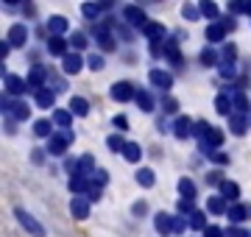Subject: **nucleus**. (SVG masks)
Masks as SVG:
<instances>
[{
	"mask_svg": "<svg viewBox=\"0 0 251 237\" xmlns=\"http://www.w3.org/2000/svg\"><path fill=\"white\" fill-rule=\"evenodd\" d=\"M109 95H112L115 100H120V103H126V100L137 98V90H134V84L131 81H117V84H112Z\"/></svg>",
	"mask_w": 251,
	"mask_h": 237,
	"instance_id": "nucleus-4",
	"label": "nucleus"
},
{
	"mask_svg": "<svg viewBox=\"0 0 251 237\" xmlns=\"http://www.w3.org/2000/svg\"><path fill=\"white\" fill-rule=\"evenodd\" d=\"M176 210H179V215H184V218H190L193 212H196V204L190 198H179V204H176Z\"/></svg>",
	"mask_w": 251,
	"mask_h": 237,
	"instance_id": "nucleus-44",
	"label": "nucleus"
},
{
	"mask_svg": "<svg viewBox=\"0 0 251 237\" xmlns=\"http://www.w3.org/2000/svg\"><path fill=\"white\" fill-rule=\"evenodd\" d=\"M34 134H36V137H48V140H50L56 134L53 123H50V120H36V123H34Z\"/></svg>",
	"mask_w": 251,
	"mask_h": 237,
	"instance_id": "nucleus-32",
	"label": "nucleus"
},
{
	"mask_svg": "<svg viewBox=\"0 0 251 237\" xmlns=\"http://www.w3.org/2000/svg\"><path fill=\"white\" fill-rule=\"evenodd\" d=\"M226 237H249V232L243 226H229L226 229Z\"/></svg>",
	"mask_w": 251,
	"mask_h": 237,
	"instance_id": "nucleus-54",
	"label": "nucleus"
},
{
	"mask_svg": "<svg viewBox=\"0 0 251 237\" xmlns=\"http://www.w3.org/2000/svg\"><path fill=\"white\" fill-rule=\"evenodd\" d=\"M215 112L224 115V118H232V98H229L226 92H221V95L215 98Z\"/></svg>",
	"mask_w": 251,
	"mask_h": 237,
	"instance_id": "nucleus-27",
	"label": "nucleus"
},
{
	"mask_svg": "<svg viewBox=\"0 0 251 237\" xmlns=\"http://www.w3.org/2000/svg\"><path fill=\"white\" fill-rule=\"evenodd\" d=\"M84 64H87V59H81L78 53H67L62 59V70L67 75H75V73H81V67H84Z\"/></svg>",
	"mask_w": 251,
	"mask_h": 237,
	"instance_id": "nucleus-11",
	"label": "nucleus"
},
{
	"mask_svg": "<svg viewBox=\"0 0 251 237\" xmlns=\"http://www.w3.org/2000/svg\"><path fill=\"white\" fill-rule=\"evenodd\" d=\"M3 3H9V6H14V3H20V0H3Z\"/></svg>",
	"mask_w": 251,
	"mask_h": 237,
	"instance_id": "nucleus-62",
	"label": "nucleus"
},
{
	"mask_svg": "<svg viewBox=\"0 0 251 237\" xmlns=\"http://www.w3.org/2000/svg\"><path fill=\"white\" fill-rule=\"evenodd\" d=\"M165 59H168V62H173L176 64V67H179L181 64V53H179V42H176V39H165Z\"/></svg>",
	"mask_w": 251,
	"mask_h": 237,
	"instance_id": "nucleus-19",
	"label": "nucleus"
},
{
	"mask_svg": "<svg viewBox=\"0 0 251 237\" xmlns=\"http://www.w3.org/2000/svg\"><path fill=\"white\" fill-rule=\"evenodd\" d=\"M95 39H98L100 50H115V47H117L115 37L106 31V23H103V25H95Z\"/></svg>",
	"mask_w": 251,
	"mask_h": 237,
	"instance_id": "nucleus-13",
	"label": "nucleus"
},
{
	"mask_svg": "<svg viewBox=\"0 0 251 237\" xmlns=\"http://www.w3.org/2000/svg\"><path fill=\"white\" fill-rule=\"evenodd\" d=\"M45 75H48L45 67H39V64H36L34 70H31V75H28V90L39 95V92H42V84H45Z\"/></svg>",
	"mask_w": 251,
	"mask_h": 237,
	"instance_id": "nucleus-14",
	"label": "nucleus"
},
{
	"mask_svg": "<svg viewBox=\"0 0 251 237\" xmlns=\"http://www.w3.org/2000/svg\"><path fill=\"white\" fill-rule=\"evenodd\" d=\"M232 109L237 112V115H249L251 106H249V98H246V92H232Z\"/></svg>",
	"mask_w": 251,
	"mask_h": 237,
	"instance_id": "nucleus-20",
	"label": "nucleus"
},
{
	"mask_svg": "<svg viewBox=\"0 0 251 237\" xmlns=\"http://www.w3.org/2000/svg\"><path fill=\"white\" fill-rule=\"evenodd\" d=\"M14 215H17V220H20V226L25 229L28 235H34V237H45V229H42V223L31 215V212H25L23 207H17L14 210Z\"/></svg>",
	"mask_w": 251,
	"mask_h": 237,
	"instance_id": "nucleus-2",
	"label": "nucleus"
},
{
	"mask_svg": "<svg viewBox=\"0 0 251 237\" xmlns=\"http://www.w3.org/2000/svg\"><path fill=\"white\" fill-rule=\"evenodd\" d=\"M162 109L168 112V115H176V112H179V100L176 98H165L162 100Z\"/></svg>",
	"mask_w": 251,
	"mask_h": 237,
	"instance_id": "nucleus-50",
	"label": "nucleus"
},
{
	"mask_svg": "<svg viewBox=\"0 0 251 237\" xmlns=\"http://www.w3.org/2000/svg\"><path fill=\"white\" fill-rule=\"evenodd\" d=\"M148 81H151L156 90L168 92L173 87V75L168 73V70H151V73H148Z\"/></svg>",
	"mask_w": 251,
	"mask_h": 237,
	"instance_id": "nucleus-8",
	"label": "nucleus"
},
{
	"mask_svg": "<svg viewBox=\"0 0 251 237\" xmlns=\"http://www.w3.org/2000/svg\"><path fill=\"white\" fill-rule=\"evenodd\" d=\"M229 14H251V0H229Z\"/></svg>",
	"mask_w": 251,
	"mask_h": 237,
	"instance_id": "nucleus-37",
	"label": "nucleus"
},
{
	"mask_svg": "<svg viewBox=\"0 0 251 237\" xmlns=\"http://www.w3.org/2000/svg\"><path fill=\"white\" fill-rule=\"evenodd\" d=\"M198 9H201V17L218 20V3L215 0H198Z\"/></svg>",
	"mask_w": 251,
	"mask_h": 237,
	"instance_id": "nucleus-30",
	"label": "nucleus"
},
{
	"mask_svg": "<svg viewBox=\"0 0 251 237\" xmlns=\"http://www.w3.org/2000/svg\"><path fill=\"white\" fill-rule=\"evenodd\" d=\"M103 64H106V62H103V56H100V53H92L90 59H87V67H90L92 73H98V70H103Z\"/></svg>",
	"mask_w": 251,
	"mask_h": 237,
	"instance_id": "nucleus-47",
	"label": "nucleus"
},
{
	"mask_svg": "<svg viewBox=\"0 0 251 237\" xmlns=\"http://www.w3.org/2000/svg\"><path fill=\"white\" fill-rule=\"evenodd\" d=\"M190 226V218H184V215H173V235H184Z\"/></svg>",
	"mask_w": 251,
	"mask_h": 237,
	"instance_id": "nucleus-43",
	"label": "nucleus"
},
{
	"mask_svg": "<svg viewBox=\"0 0 251 237\" xmlns=\"http://www.w3.org/2000/svg\"><path fill=\"white\" fill-rule=\"evenodd\" d=\"M70 42H73V47H75V50H81V47H87V34H81V31H73Z\"/></svg>",
	"mask_w": 251,
	"mask_h": 237,
	"instance_id": "nucleus-49",
	"label": "nucleus"
},
{
	"mask_svg": "<svg viewBox=\"0 0 251 237\" xmlns=\"http://www.w3.org/2000/svg\"><path fill=\"white\" fill-rule=\"evenodd\" d=\"M153 182H156V176H153L151 167H140L137 170V184L140 187H153Z\"/></svg>",
	"mask_w": 251,
	"mask_h": 237,
	"instance_id": "nucleus-34",
	"label": "nucleus"
},
{
	"mask_svg": "<svg viewBox=\"0 0 251 237\" xmlns=\"http://www.w3.org/2000/svg\"><path fill=\"white\" fill-rule=\"evenodd\" d=\"M204 237H226V229H221V226H212V223H209V226L204 229Z\"/></svg>",
	"mask_w": 251,
	"mask_h": 237,
	"instance_id": "nucleus-52",
	"label": "nucleus"
},
{
	"mask_svg": "<svg viewBox=\"0 0 251 237\" xmlns=\"http://www.w3.org/2000/svg\"><path fill=\"white\" fill-rule=\"evenodd\" d=\"M123 159L126 162H131V165L140 162V159H143V148H140V142H128L126 151H123Z\"/></svg>",
	"mask_w": 251,
	"mask_h": 237,
	"instance_id": "nucleus-28",
	"label": "nucleus"
},
{
	"mask_svg": "<svg viewBox=\"0 0 251 237\" xmlns=\"http://www.w3.org/2000/svg\"><path fill=\"white\" fill-rule=\"evenodd\" d=\"M206 159H212L215 165H229V154H224V151H212Z\"/></svg>",
	"mask_w": 251,
	"mask_h": 237,
	"instance_id": "nucleus-51",
	"label": "nucleus"
},
{
	"mask_svg": "<svg viewBox=\"0 0 251 237\" xmlns=\"http://www.w3.org/2000/svg\"><path fill=\"white\" fill-rule=\"evenodd\" d=\"M204 37H206V42H224L226 39V28L221 25V23H212V25H206V31H204Z\"/></svg>",
	"mask_w": 251,
	"mask_h": 237,
	"instance_id": "nucleus-18",
	"label": "nucleus"
},
{
	"mask_svg": "<svg viewBox=\"0 0 251 237\" xmlns=\"http://www.w3.org/2000/svg\"><path fill=\"white\" fill-rule=\"evenodd\" d=\"M67 28H70V23H67V17H62V14H53V17L48 20V31H50V37H62Z\"/></svg>",
	"mask_w": 251,
	"mask_h": 237,
	"instance_id": "nucleus-17",
	"label": "nucleus"
},
{
	"mask_svg": "<svg viewBox=\"0 0 251 237\" xmlns=\"http://www.w3.org/2000/svg\"><path fill=\"white\" fill-rule=\"evenodd\" d=\"M73 140H75V134H73V128H59L53 137L48 140V154L50 156H64V151H67V145H70Z\"/></svg>",
	"mask_w": 251,
	"mask_h": 237,
	"instance_id": "nucleus-1",
	"label": "nucleus"
},
{
	"mask_svg": "<svg viewBox=\"0 0 251 237\" xmlns=\"http://www.w3.org/2000/svg\"><path fill=\"white\" fill-rule=\"evenodd\" d=\"M100 9H103V6H98V3H84V6H81V14H84L87 20H98Z\"/></svg>",
	"mask_w": 251,
	"mask_h": 237,
	"instance_id": "nucleus-40",
	"label": "nucleus"
},
{
	"mask_svg": "<svg viewBox=\"0 0 251 237\" xmlns=\"http://www.w3.org/2000/svg\"><path fill=\"white\" fill-rule=\"evenodd\" d=\"M221 195H224L226 201L237 204V198H240V187H237V182H229V179H226V182L221 184Z\"/></svg>",
	"mask_w": 251,
	"mask_h": 237,
	"instance_id": "nucleus-25",
	"label": "nucleus"
},
{
	"mask_svg": "<svg viewBox=\"0 0 251 237\" xmlns=\"http://www.w3.org/2000/svg\"><path fill=\"white\" fill-rule=\"evenodd\" d=\"M179 192H181V198H196V184H193V179H187V176H181L179 179Z\"/></svg>",
	"mask_w": 251,
	"mask_h": 237,
	"instance_id": "nucleus-33",
	"label": "nucleus"
},
{
	"mask_svg": "<svg viewBox=\"0 0 251 237\" xmlns=\"http://www.w3.org/2000/svg\"><path fill=\"white\" fill-rule=\"evenodd\" d=\"M3 84H6V92H9V95H23V92L28 90V81H23V78L14 75V73L3 75Z\"/></svg>",
	"mask_w": 251,
	"mask_h": 237,
	"instance_id": "nucleus-12",
	"label": "nucleus"
},
{
	"mask_svg": "<svg viewBox=\"0 0 251 237\" xmlns=\"http://www.w3.org/2000/svg\"><path fill=\"white\" fill-rule=\"evenodd\" d=\"M98 167H95V156L92 154H84L78 159V170H75V176H84V179H92V173H95Z\"/></svg>",
	"mask_w": 251,
	"mask_h": 237,
	"instance_id": "nucleus-16",
	"label": "nucleus"
},
{
	"mask_svg": "<svg viewBox=\"0 0 251 237\" xmlns=\"http://www.w3.org/2000/svg\"><path fill=\"white\" fill-rule=\"evenodd\" d=\"M229 131H232L234 137H243V134L249 131V123H246V118H243V115H232V118H229Z\"/></svg>",
	"mask_w": 251,
	"mask_h": 237,
	"instance_id": "nucleus-24",
	"label": "nucleus"
},
{
	"mask_svg": "<svg viewBox=\"0 0 251 237\" xmlns=\"http://www.w3.org/2000/svg\"><path fill=\"white\" fill-rule=\"evenodd\" d=\"M212 128H215V126H209V123H206V120H196V128H193V134H196L198 140H204L206 134H209V131H212Z\"/></svg>",
	"mask_w": 251,
	"mask_h": 237,
	"instance_id": "nucleus-45",
	"label": "nucleus"
},
{
	"mask_svg": "<svg viewBox=\"0 0 251 237\" xmlns=\"http://www.w3.org/2000/svg\"><path fill=\"white\" fill-rule=\"evenodd\" d=\"M153 226H156V232H159L162 237H165V235H173V215H168V212H156Z\"/></svg>",
	"mask_w": 251,
	"mask_h": 237,
	"instance_id": "nucleus-15",
	"label": "nucleus"
},
{
	"mask_svg": "<svg viewBox=\"0 0 251 237\" xmlns=\"http://www.w3.org/2000/svg\"><path fill=\"white\" fill-rule=\"evenodd\" d=\"M218 70H221V75H224V78H234V62H232V59H221Z\"/></svg>",
	"mask_w": 251,
	"mask_h": 237,
	"instance_id": "nucleus-46",
	"label": "nucleus"
},
{
	"mask_svg": "<svg viewBox=\"0 0 251 237\" xmlns=\"http://www.w3.org/2000/svg\"><path fill=\"white\" fill-rule=\"evenodd\" d=\"M115 128H117V134H120V131H128V118H126V115H117V118H115Z\"/></svg>",
	"mask_w": 251,
	"mask_h": 237,
	"instance_id": "nucleus-53",
	"label": "nucleus"
},
{
	"mask_svg": "<svg viewBox=\"0 0 251 237\" xmlns=\"http://www.w3.org/2000/svg\"><path fill=\"white\" fill-rule=\"evenodd\" d=\"M53 100H56V92L53 90H42L39 95H36V106H39V109H50V106H53Z\"/></svg>",
	"mask_w": 251,
	"mask_h": 237,
	"instance_id": "nucleus-35",
	"label": "nucleus"
},
{
	"mask_svg": "<svg viewBox=\"0 0 251 237\" xmlns=\"http://www.w3.org/2000/svg\"><path fill=\"white\" fill-rule=\"evenodd\" d=\"M106 145H109V151H115V154H123L128 142H126L120 134H112V137H106Z\"/></svg>",
	"mask_w": 251,
	"mask_h": 237,
	"instance_id": "nucleus-39",
	"label": "nucleus"
},
{
	"mask_svg": "<svg viewBox=\"0 0 251 237\" xmlns=\"http://www.w3.org/2000/svg\"><path fill=\"white\" fill-rule=\"evenodd\" d=\"M218 23H221V25H224L226 31H234V25H237V23H234L232 17H221V20H218Z\"/></svg>",
	"mask_w": 251,
	"mask_h": 237,
	"instance_id": "nucleus-60",
	"label": "nucleus"
},
{
	"mask_svg": "<svg viewBox=\"0 0 251 237\" xmlns=\"http://www.w3.org/2000/svg\"><path fill=\"white\" fill-rule=\"evenodd\" d=\"M6 39H9L11 47H23L28 42V28L23 25V23H14V25L9 28V37Z\"/></svg>",
	"mask_w": 251,
	"mask_h": 237,
	"instance_id": "nucleus-9",
	"label": "nucleus"
},
{
	"mask_svg": "<svg viewBox=\"0 0 251 237\" xmlns=\"http://www.w3.org/2000/svg\"><path fill=\"white\" fill-rule=\"evenodd\" d=\"M234 56H237V47H234L232 42H229V45H224V59H232V62H234Z\"/></svg>",
	"mask_w": 251,
	"mask_h": 237,
	"instance_id": "nucleus-58",
	"label": "nucleus"
},
{
	"mask_svg": "<svg viewBox=\"0 0 251 237\" xmlns=\"http://www.w3.org/2000/svg\"><path fill=\"white\" fill-rule=\"evenodd\" d=\"M67 187H70L73 195H87V190H90V182H87L84 176H70Z\"/></svg>",
	"mask_w": 251,
	"mask_h": 237,
	"instance_id": "nucleus-23",
	"label": "nucleus"
},
{
	"mask_svg": "<svg viewBox=\"0 0 251 237\" xmlns=\"http://www.w3.org/2000/svg\"><path fill=\"white\" fill-rule=\"evenodd\" d=\"M249 237H251V232H249Z\"/></svg>",
	"mask_w": 251,
	"mask_h": 237,
	"instance_id": "nucleus-63",
	"label": "nucleus"
},
{
	"mask_svg": "<svg viewBox=\"0 0 251 237\" xmlns=\"http://www.w3.org/2000/svg\"><path fill=\"white\" fill-rule=\"evenodd\" d=\"M226 179L221 173H218V170H212V173H206V184H218V187H221V184H224Z\"/></svg>",
	"mask_w": 251,
	"mask_h": 237,
	"instance_id": "nucleus-55",
	"label": "nucleus"
},
{
	"mask_svg": "<svg viewBox=\"0 0 251 237\" xmlns=\"http://www.w3.org/2000/svg\"><path fill=\"white\" fill-rule=\"evenodd\" d=\"M9 50H11L9 39H3V42H0V56H3V62H6V59H9Z\"/></svg>",
	"mask_w": 251,
	"mask_h": 237,
	"instance_id": "nucleus-59",
	"label": "nucleus"
},
{
	"mask_svg": "<svg viewBox=\"0 0 251 237\" xmlns=\"http://www.w3.org/2000/svg\"><path fill=\"white\" fill-rule=\"evenodd\" d=\"M181 17L190 20V23H193V20H201V9L193 6V3H184V6H181Z\"/></svg>",
	"mask_w": 251,
	"mask_h": 237,
	"instance_id": "nucleus-41",
	"label": "nucleus"
},
{
	"mask_svg": "<svg viewBox=\"0 0 251 237\" xmlns=\"http://www.w3.org/2000/svg\"><path fill=\"white\" fill-rule=\"evenodd\" d=\"M100 192H103V187H95V184H90V190H87V198H90V201H100Z\"/></svg>",
	"mask_w": 251,
	"mask_h": 237,
	"instance_id": "nucleus-56",
	"label": "nucleus"
},
{
	"mask_svg": "<svg viewBox=\"0 0 251 237\" xmlns=\"http://www.w3.org/2000/svg\"><path fill=\"white\" fill-rule=\"evenodd\" d=\"M90 204H92V201L87 198V195H73V201H70L73 218H75V220H87V218H90Z\"/></svg>",
	"mask_w": 251,
	"mask_h": 237,
	"instance_id": "nucleus-6",
	"label": "nucleus"
},
{
	"mask_svg": "<svg viewBox=\"0 0 251 237\" xmlns=\"http://www.w3.org/2000/svg\"><path fill=\"white\" fill-rule=\"evenodd\" d=\"M206 210L212 212V215H226L229 212V204H226L224 195H212V198L206 201Z\"/></svg>",
	"mask_w": 251,
	"mask_h": 237,
	"instance_id": "nucleus-22",
	"label": "nucleus"
},
{
	"mask_svg": "<svg viewBox=\"0 0 251 237\" xmlns=\"http://www.w3.org/2000/svg\"><path fill=\"white\" fill-rule=\"evenodd\" d=\"M193 128H196V123L190 118H176V123H173V137L187 140V137H193Z\"/></svg>",
	"mask_w": 251,
	"mask_h": 237,
	"instance_id": "nucleus-10",
	"label": "nucleus"
},
{
	"mask_svg": "<svg viewBox=\"0 0 251 237\" xmlns=\"http://www.w3.org/2000/svg\"><path fill=\"white\" fill-rule=\"evenodd\" d=\"M123 20L128 23V25H134V28H145L151 20H145V11L143 6H126L123 9Z\"/></svg>",
	"mask_w": 251,
	"mask_h": 237,
	"instance_id": "nucleus-5",
	"label": "nucleus"
},
{
	"mask_svg": "<svg viewBox=\"0 0 251 237\" xmlns=\"http://www.w3.org/2000/svg\"><path fill=\"white\" fill-rule=\"evenodd\" d=\"M143 34H145V39H165V25L162 23H148V25L143 28Z\"/></svg>",
	"mask_w": 251,
	"mask_h": 237,
	"instance_id": "nucleus-31",
	"label": "nucleus"
},
{
	"mask_svg": "<svg viewBox=\"0 0 251 237\" xmlns=\"http://www.w3.org/2000/svg\"><path fill=\"white\" fill-rule=\"evenodd\" d=\"M221 145H224V131H221V128H212L204 140H198V151H201L204 156H209L212 151H218Z\"/></svg>",
	"mask_w": 251,
	"mask_h": 237,
	"instance_id": "nucleus-3",
	"label": "nucleus"
},
{
	"mask_svg": "<svg viewBox=\"0 0 251 237\" xmlns=\"http://www.w3.org/2000/svg\"><path fill=\"white\" fill-rule=\"evenodd\" d=\"M45 154H48V151H42V148H36V151H34V156H31V159H34L36 165H42V162H45Z\"/></svg>",
	"mask_w": 251,
	"mask_h": 237,
	"instance_id": "nucleus-61",
	"label": "nucleus"
},
{
	"mask_svg": "<svg viewBox=\"0 0 251 237\" xmlns=\"http://www.w3.org/2000/svg\"><path fill=\"white\" fill-rule=\"evenodd\" d=\"M201 64H204V67H215V64H221L218 62V53L212 50V47H204V50H201Z\"/></svg>",
	"mask_w": 251,
	"mask_h": 237,
	"instance_id": "nucleus-42",
	"label": "nucleus"
},
{
	"mask_svg": "<svg viewBox=\"0 0 251 237\" xmlns=\"http://www.w3.org/2000/svg\"><path fill=\"white\" fill-rule=\"evenodd\" d=\"M106 182H109V173L106 170H95V173H92V179H90V184H95V187H106Z\"/></svg>",
	"mask_w": 251,
	"mask_h": 237,
	"instance_id": "nucleus-48",
	"label": "nucleus"
},
{
	"mask_svg": "<svg viewBox=\"0 0 251 237\" xmlns=\"http://www.w3.org/2000/svg\"><path fill=\"white\" fill-rule=\"evenodd\" d=\"M206 226H209V223H206V212L196 210L193 215H190V229H198V232H204Z\"/></svg>",
	"mask_w": 251,
	"mask_h": 237,
	"instance_id": "nucleus-38",
	"label": "nucleus"
},
{
	"mask_svg": "<svg viewBox=\"0 0 251 237\" xmlns=\"http://www.w3.org/2000/svg\"><path fill=\"white\" fill-rule=\"evenodd\" d=\"M137 106L143 112H153V98H151V92H145V90H137Z\"/></svg>",
	"mask_w": 251,
	"mask_h": 237,
	"instance_id": "nucleus-36",
	"label": "nucleus"
},
{
	"mask_svg": "<svg viewBox=\"0 0 251 237\" xmlns=\"http://www.w3.org/2000/svg\"><path fill=\"white\" fill-rule=\"evenodd\" d=\"M48 53L50 56H67V39H62V37H50L48 39Z\"/></svg>",
	"mask_w": 251,
	"mask_h": 237,
	"instance_id": "nucleus-21",
	"label": "nucleus"
},
{
	"mask_svg": "<svg viewBox=\"0 0 251 237\" xmlns=\"http://www.w3.org/2000/svg\"><path fill=\"white\" fill-rule=\"evenodd\" d=\"M131 212H134L137 218H140V215H145V212H148V204H145V201H137L134 207H131Z\"/></svg>",
	"mask_w": 251,
	"mask_h": 237,
	"instance_id": "nucleus-57",
	"label": "nucleus"
},
{
	"mask_svg": "<svg viewBox=\"0 0 251 237\" xmlns=\"http://www.w3.org/2000/svg\"><path fill=\"white\" fill-rule=\"evenodd\" d=\"M226 218L232 220V226H240L243 220L251 218V204H229V212Z\"/></svg>",
	"mask_w": 251,
	"mask_h": 237,
	"instance_id": "nucleus-7",
	"label": "nucleus"
},
{
	"mask_svg": "<svg viewBox=\"0 0 251 237\" xmlns=\"http://www.w3.org/2000/svg\"><path fill=\"white\" fill-rule=\"evenodd\" d=\"M53 126L70 128V126H73V112H70V109H56V112H53Z\"/></svg>",
	"mask_w": 251,
	"mask_h": 237,
	"instance_id": "nucleus-29",
	"label": "nucleus"
},
{
	"mask_svg": "<svg viewBox=\"0 0 251 237\" xmlns=\"http://www.w3.org/2000/svg\"><path fill=\"white\" fill-rule=\"evenodd\" d=\"M70 112L75 115V118H87L90 115V103H87V98H70Z\"/></svg>",
	"mask_w": 251,
	"mask_h": 237,
	"instance_id": "nucleus-26",
	"label": "nucleus"
}]
</instances>
